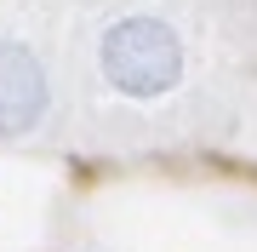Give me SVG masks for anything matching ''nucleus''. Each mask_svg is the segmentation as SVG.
<instances>
[{
	"instance_id": "f257e3e1",
	"label": "nucleus",
	"mask_w": 257,
	"mask_h": 252,
	"mask_svg": "<svg viewBox=\"0 0 257 252\" xmlns=\"http://www.w3.org/2000/svg\"><path fill=\"white\" fill-rule=\"evenodd\" d=\"M97 63L103 80L120 98H166L183 80V40L166 18H120L103 29L97 40Z\"/></svg>"
},
{
	"instance_id": "f03ea898",
	"label": "nucleus",
	"mask_w": 257,
	"mask_h": 252,
	"mask_svg": "<svg viewBox=\"0 0 257 252\" xmlns=\"http://www.w3.org/2000/svg\"><path fill=\"white\" fill-rule=\"evenodd\" d=\"M46 115V69L23 40H0V138H23Z\"/></svg>"
}]
</instances>
